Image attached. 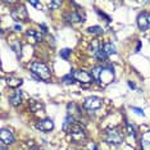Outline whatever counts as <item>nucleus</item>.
<instances>
[{
	"instance_id": "f257e3e1",
	"label": "nucleus",
	"mask_w": 150,
	"mask_h": 150,
	"mask_svg": "<svg viewBox=\"0 0 150 150\" xmlns=\"http://www.w3.org/2000/svg\"><path fill=\"white\" fill-rule=\"evenodd\" d=\"M93 77L96 78L101 86H107L114 80V73L110 67H96L93 71Z\"/></svg>"
},
{
	"instance_id": "f03ea898",
	"label": "nucleus",
	"mask_w": 150,
	"mask_h": 150,
	"mask_svg": "<svg viewBox=\"0 0 150 150\" xmlns=\"http://www.w3.org/2000/svg\"><path fill=\"white\" fill-rule=\"evenodd\" d=\"M105 141L109 142L112 145H119L123 141V134H122V129L118 127L114 128H109L105 131Z\"/></svg>"
},
{
	"instance_id": "7ed1b4c3",
	"label": "nucleus",
	"mask_w": 150,
	"mask_h": 150,
	"mask_svg": "<svg viewBox=\"0 0 150 150\" xmlns=\"http://www.w3.org/2000/svg\"><path fill=\"white\" fill-rule=\"evenodd\" d=\"M31 71L33 74H36V76L39 78H41V80H50V77H52V73H50L49 68L42 62H33L31 64Z\"/></svg>"
},
{
	"instance_id": "20e7f679",
	"label": "nucleus",
	"mask_w": 150,
	"mask_h": 150,
	"mask_svg": "<svg viewBox=\"0 0 150 150\" xmlns=\"http://www.w3.org/2000/svg\"><path fill=\"white\" fill-rule=\"evenodd\" d=\"M68 135L74 142H83L86 140V134H85L83 128H81L77 125H73L68 128Z\"/></svg>"
},
{
	"instance_id": "39448f33",
	"label": "nucleus",
	"mask_w": 150,
	"mask_h": 150,
	"mask_svg": "<svg viewBox=\"0 0 150 150\" xmlns=\"http://www.w3.org/2000/svg\"><path fill=\"white\" fill-rule=\"evenodd\" d=\"M72 74H73L74 81H78V82H81V83H90V82H93V80H94L93 74L86 72V71H81V69L74 71Z\"/></svg>"
},
{
	"instance_id": "423d86ee",
	"label": "nucleus",
	"mask_w": 150,
	"mask_h": 150,
	"mask_svg": "<svg viewBox=\"0 0 150 150\" xmlns=\"http://www.w3.org/2000/svg\"><path fill=\"white\" fill-rule=\"evenodd\" d=\"M83 107L87 110H96L101 107V99L98 96H90L83 101Z\"/></svg>"
},
{
	"instance_id": "0eeeda50",
	"label": "nucleus",
	"mask_w": 150,
	"mask_h": 150,
	"mask_svg": "<svg viewBox=\"0 0 150 150\" xmlns=\"http://www.w3.org/2000/svg\"><path fill=\"white\" fill-rule=\"evenodd\" d=\"M137 26L141 31H146L150 27V14L149 13H140L137 17Z\"/></svg>"
},
{
	"instance_id": "6e6552de",
	"label": "nucleus",
	"mask_w": 150,
	"mask_h": 150,
	"mask_svg": "<svg viewBox=\"0 0 150 150\" xmlns=\"http://www.w3.org/2000/svg\"><path fill=\"white\" fill-rule=\"evenodd\" d=\"M12 18L14 19V21H27V11H26V8L25 6H18V8H16V9H13L12 11Z\"/></svg>"
},
{
	"instance_id": "1a4fd4ad",
	"label": "nucleus",
	"mask_w": 150,
	"mask_h": 150,
	"mask_svg": "<svg viewBox=\"0 0 150 150\" xmlns=\"http://www.w3.org/2000/svg\"><path fill=\"white\" fill-rule=\"evenodd\" d=\"M0 140H1V144L11 145L14 142V136H13L12 131H9V129H6V128H3L1 131H0Z\"/></svg>"
},
{
	"instance_id": "9d476101",
	"label": "nucleus",
	"mask_w": 150,
	"mask_h": 150,
	"mask_svg": "<svg viewBox=\"0 0 150 150\" xmlns=\"http://www.w3.org/2000/svg\"><path fill=\"white\" fill-rule=\"evenodd\" d=\"M36 127L40 129V131H52V129L54 128V122L52 121V119L46 118V119H42V121H40L39 123L36 125Z\"/></svg>"
},
{
	"instance_id": "9b49d317",
	"label": "nucleus",
	"mask_w": 150,
	"mask_h": 150,
	"mask_svg": "<svg viewBox=\"0 0 150 150\" xmlns=\"http://www.w3.org/2000/svg\"><path fill=\"white\" fill-rule=\"evenodd\" d=\"M26 36L28 37V40H31V42H33V44L42 40V35L39 31H36V30H28V31L26 32Z\"/></svg>"
},
{
	"instance_id": "f8f14e48",
	"label": "nucleus",
	"mask_w": 150,
	"mask_h": 150,
	"mask_svg": "<svg viewBox=\"0 0 150 150\" xmlns=\"http://www.w3.org/2000/svg\"><path fill=\"white\" fill-rule=\"evenodd\" d=\"M66 18L68 22L71 23H82L83 19H82V16H81L80 12H72V13H68V14H66Z\"/></svg>"
},
{
	"instance_id": "ddd939ff",
	"label": "nucleus",
	"mask_w": 150,
	"mask_h": 150,
	"mask_svg": "<svg viewBox=\"0 0 150 150\" xmlns=\"http://www.w3.org/2000/svg\"><path fill=\"white\" fill-rule=\"evenodd\" d=\"M141 148H142V150H150V131L142 134V136H141Z\"/></svg>"
},
{
	"instance_id": "4468645a",
	"label": "nucleus",
	"mask_w": 150,
	"mask_h": 150,
	"mask_svg": "<svg viewBox=\"0 0 150 150\" xmlns=\"http://www.w3.org/2000/svg\"><path fill=\"white\" fill-rule=\"evenodd\" d=\"M22 101V93L21 91H16L14 94L12 95L11 98H9V103H11L13 107H17V105H19Z\"/></svg>"
},
{
	"instance_id": "2eb2a0df",
	"label": "nucleus",
	"mask_w": 150,
	"mask_h": 150,
	"mask_svg": "<svg viewBox=\"0 0 150 150\" xmlns=\"http://www.w3.org/2000/svg\"><path fill=\"white\" fill-rule=\"evenodd\" d=\"M101 49H103V52L107 54L108 57H110V55H113V54L117 53V52H115L114 45H113V44H110V42H105V44H103Z\"/></svg>"
},
{
	"instance_id": "dca6fc26",
	"label": "nucleus",
	"mask_w": 150,
	"mask_h": 150,
	"mask_svg": "<svg viewBox=\"0 0 150 150\" xmlns=\"http://www.w3.org/2000/svg\"><path fill=\"white\" fill-rule=\"evenodd\" d=\"M23 81L21 78H17V77H8V80H6V83H8L9 87H13V88H17L19 87L22 85Z\"/></svg>"
},
{
	"instance_id": "f3484780",
	"label": "nucleus",
	"mask_w": 150,
	"mask_h": 150,
	"mask_svg": "<svg viewBox=\"0 0 150 150\" xmlns=\"http://www.w3.org/2000/svg\"><path fill=\"white\" fill-rule=\"evenodd\" d=\"M11 46L12 49L17 53V55H21V42L17 39H13V41H11Z\"/></svg>"
},
{
	"instance_id": "a211bd4d",
	"label": "nucleus",
	"mask_w": 150,
	"mask_h": 150,
	"mask_svg": "<svg viewBox=\"0 0 150 150\" xmlns=\"http://www.w3.org/2000/svg\"><path fill=\"white\" fill-rule=\"evenodd\" d=\"M90 33H96V35H101L103 33V28H101L100 26H91V27H88V30H87Z\"/></svg>"
},
{
	"instance_id": "6ab92c4d",
	"label": "nucleus",
	"mask_w": 150,
	"mask_h": 150,
	"mask_svg": "<svg viewBox=\"0 0 150 150\" xmlns=\"http://www.w3.org/2000/svg\"><path fill=\"white\" fill-rule=\"evenodd\" d=\"M69 54H71V49H68V47H66V49L60 50L59 55H60V58H63L64 60H68V58H69Z\"/></svg>"
},
{
	"instance_id": "aec40b11",
	"label": "nucleus",
	"mask_w": 150,
	"mask_h": 150,
	"mask_svg": "<svg viewBox=\"0 0 150 150\" xmlns=\"http://www.w3.org/2000/svg\"><path fill=\"white\" fill-rule=\"evenodd\" d=\"M95 57H96L99 60H101V62H104V60H107V58H108L107 54H105V53L103 52V49H100V50H99V52H98L96 54H95Z\"/></svg>"
},
{
	"instance_id": "412c9836",
	"label": "nucleus",
	"mask_w": 150,
	"mask_h": 150,
	"mask_svg": "<svg viewBox=\"0 0 150 150\" xmlns=\"http://www.w3.org/2000/svg\"><path fill=\"white\" fill-rule=\"evenodd\" d=\"M62 5V1H47V6L52 9H58Z\"/></svg>"
},
{
	"instance_id": "4be33fe9",
	"label": "nucleus",
	"mask_w": 150,
	"mask_h": 150,
	"mask_svg": "<svg viewBox=\"0 0 150 150\" xmlns=\"http://www.w3.org/2000/svg\"><path fill=\"white\" fill-rule=\"evenodd\" d=\"M74 78H73V74H67V76H64L63 77V82L64 83H67V85H69V83H73L74 82Z\"/></svg>"
},
{
	"instance_id": "5701e85b",
	"label": "nucleus",
	"mask_w": 150,
	"mask_h": 150,
	"mask_svg": "<svg viewBox=\"0 0 150 150\" xmlns=\"http://www.w3.org/2000/svg\"><path fill=\"white\" fill-rule=\"evenodd\" d=\"M127 131H128V135L129 136H136V131H135V128L134 127H131V125L129 123H127Z\"/></svg>"
},
{
	"instance_id": "b1692460",
	"label": "nucleus",
	"mask_w": 150,
	"mask_h": 150,
	"mask_svg": "<svg viewBox=\"0 0 150 150\" xmlns=\"http://www.w3.org/2000/svg\"><path fill=\"white\" fill-rule=\"evenodd\" d=\"M132 110H135V112H136V113H137L139 115H142V117H144V115H145L144 110H142V109H140V108H137V107H132Z\"/></svg>"
},
{
	"instance_id": "393cba45",
	"label": "nucleus",
	"mask_w": 150,
	"mask_h": 150,
	"mask_svg": "<svg viewBox=\"0 0 150 150\" xmlns=\"http://www.w3.org/2000/svg\"><path fill=\"white\" fill-rule=\"evenodd\" d=\"M14 30H16V31H21V30H22V26L21 25H17V26H14Z\"/></svg>"
},
{
	"instance_id": "a878e982",
	"label": "nucleus",
	"mask_w": 150,
	"mask_h": 150,
	"mask_svg": "<svg viewBox=\"0 0 150 150\" xmlns=\"http://www.w3.org/2000/svg\"><path fill=\"white\" fill-rule=\"evenodd\" d=\"M31 4H32L33 6H40V3H39V1H31Z\"/></svg>"
},
{
	"instance_id": "bb28decb",
	"label": "nucleus",
	"mask_w": 150,
	"mask_h": 150,
	"mask_svg": "<svg viewBox=\"0 0 150 150\" xmlns=\"http://www.w3.org/2000/svg\"><path fill=\"white\" fill-rule=\"evenodd\" d=\"M128 86L131 87V88H135L136 86H135V83H132V82H128Z\"/></svg>"
},
{
	"instance_id": "cd10ccee",
	"label": "nucleus",
	"mask_w": 150,
	"mask_h": 150,
	"mask_svg": "<svg viewBox=\"0 0 150 150\" xmlns=\"http://www.w3.org/2000/svg\"><path fill=\"white\" fill-rule=\"evenodd\" d=\"M140 47H141V42H139V44H137V47H136V52H139Z\"/></svg>"
},
{
	"instance_id": "c85d7f7f",
	"label": "nucleus",
	"mask_w": 150,
	"mask_h": 150,
	"mask_svg": "<svg viewBox=\"0 0 150 150\" xmlns=\"http://www.w3.org/2000/svg\"><path fill=\"white\" fill-rule=\"evenodd\" d=\"M90 149H91V150H98V149H96V146H95V145H91V146H90Z\"/></svg>"
},
{
	"instance_id": "c756f323",
	"label": "nucleus",
	"mask_w": 150,
	"mask_h": 150,
	"mask_svg": "<svg viewBox=\"0 0 150 150\" xmlns=\"http://www.w3.org/2000/svg\"><path fill=\"white\" fill-rule=\"evenodd\" d=\"M1 150H6V148H5L4 144H1Z\"/></svg>"
},
{
	"instance_id": "7c9ffc66",
	"label": "nucleus",
	"mask_w": 150,
	"mask_h": 150,
	"mask_svg": "<svg viewBox=\"0 0 150 150\" xmlns=\"http://www.w3.org/2000/svg\"><path fill=\"white\" fill-rule=\"evenodd\" d=\"M33 150H42V149H39V148H36V149H33Z\"/></svg>"
}]
</instances>
